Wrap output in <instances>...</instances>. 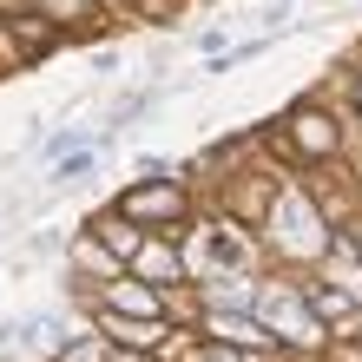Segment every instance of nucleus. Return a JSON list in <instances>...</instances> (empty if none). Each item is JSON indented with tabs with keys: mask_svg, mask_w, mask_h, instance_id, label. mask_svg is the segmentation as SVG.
<instances>
[{
	"mask_svg": "<svg viewBox=\"0 0 362 362\" xmlns=\"http://www.w3.org/2000/svg\"><path fill=\"white\" fill-rule=\"evenodd\" d=\"M47 336H53V316H20V323H7V329H0V349L33 356V349H47Z\"/></svg>",
	"mask_w": 362,
	"mask_h": 362,
	"instance_id": "nucleus-1",
	"label": "nucleus"
},
{
	"mask_svg": "<svg viewBox=\"0 0 362 362\" xmlns=\"http://www.w3.org/2000/svg\"><path fill=\"white\" fill-rule=\"evenodd\" d=\"M204 250H211V264H238V257H244V250H238V238H211Z\"/></svg>",
	"mask_w": 362,
	"mask_h": 362,
	"instance_id": "nucleus-2",
	"label": "nucleus"
},
{
	"mask_svg": "<svg viewBox=\"0 0 362 362\" xmlns=\"http://www.w3.org/2000/svg\"><path fill=\"white\" fill-rule=\"evenodd\" d=\"M296 125H303V145H329V139H336V132H323V119H316V112H303Z\"/></svg>",
	"mask_w": 362,
	"mask_h": 362,
	"instance_id": "nucleus-3",
	"label": "nucleus"
},
{
	"mask_svg": "<svg viewBox=\"0 0 362 362\" xmlns=\"http://www.w3.org/2000/svg\"><path fill=\"white\" fill-rule=\"evenodd\" d=\"M145 13H178V0H139Z\"/></svg>",
	"mask_w": 362,
	"mask_h": 362,
	"instance_id": "nucleus-4",
	"label": "nucleus"
}]
</instances>
